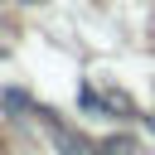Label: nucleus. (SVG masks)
Listing matches in <instances>:
<instances>
[]
</instances>
